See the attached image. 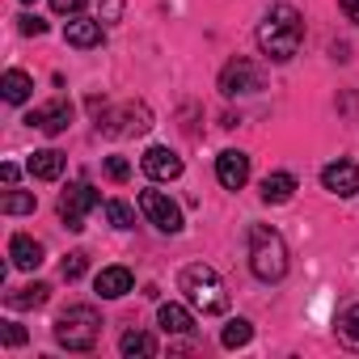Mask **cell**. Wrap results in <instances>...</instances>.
<instances>
[{
  "instance_id": "cell-21",
  "label": "cell",
  "mask_w": 359,
  "mask_h": 359,
  "mask_svg": "<svg viewBox=\"0 0 359 359\" xmlns=\"http://www.w3.org/2000/svg\"><path fill=\"white\" fill-rule=\"evenodd\" d=\"M338 338H342V346L359 351V304H351V309L338 313Z\"/></svg>"
},
{
  "instance_id": "cell-5",
  "label": "cell",
  "mask_w": 359,
  "mask_h": 359,
  "mask_svg": "<svg viewBox=\"0 0 359 359\" xmlns=\"http://www.w3.org/2000/svg\"><path fill=\"white\" fill-rule=\"evenodd\" d=\"M140 212L161 233H182V208H177L169 195H161V191H140Z\"/></svg>"
},
{
  "instance_id": "cell-7",
  "label": "cell",
  "mask_w": 359,
  "mask_h": 359,
  "mask_svg": "<svg viewBox=\"0 0 359 359\" xmlns=\"http://www.w3.org/2000/svg\"><path fill=\"white\" fill-rule=\"evenodd\" d=\"M262 89V68L250 64V60H229L224 72H220V93L224 97H245V93H258Z\"/></svg>"
},
{
  "instance_id": "cell-16",
  "label": "cell",
  "mask_w": 359,
  "mask_h": 359,
  "mask_svg": "<svg viewBox=\"0 0 359 359\" xmlns=\"http://www.w3.org/2000/svg\"><path fill=\"white\" fill-rule=\"evenodd\" d=\"M30 89H34V81H30L22 68H9L5 76H0V93H5L9 106H22V102L30 97Z\"/></svg>"
},
{
  "instance_id": "cell-9",
  "label": "cell",
  "mask_w": 359,
  "mask_h": 359,
  "mask_svg": "<svg viewBox=\"0 0 359 359\" xmlns=\"http://www.w3.org/2000/svg\"><path fill=\"white\" fill-rule=\"evenodd\" d=\"M140 165H144V173L152 177V182H173V177H182V156L177 152H169V148H148L144 156H140Z\"/></svg>"
},
{
  "instance_id": "cell-10",
  "label": "cell",
  "mask_w": 359,
  "mask_h": 359,
  "mask_svg": "<svg viewBox=\"0 0 359 359\" xmlns=\"http://www.w3.org/2000/svg\"><path fill=\"white\" fill-rule=\"evenodd\" d=\"M216 177H220L224 191H241V187L250 182V156L237 152V148L220 152V156H216Z\"/></svg>"
},
{
  "instance_id": "cell-15",
  "label": "cell",
  "mask_w": 359,
  "mask_h": 359,
  "mask_svg": "<svg viewBox=\"0 0 359 359\" xmlns=\"http://www.w3.org/2000/svg\"><path fill=\"white\" fill-rule=\"evenodd\" d=\"M156 321H161L165 334H195V317L182 304H161L156 309Z\"/></svg>"
},
{
  "instance_id": "cell-28",
  "label": "cell",
  "mask_w": 359,
  "mask_h": 359,
  "mask_svg": "<svg viewBox=\"0 0 359 359\" xmlns=\"http://www.w3.org/2000/svg\"><path fill=\"white\" fill-rule=\"evenodd\" d=\"M18 30L39 39V34H47V22H43V18H34V13H22V18H18Z\"/></svg>"
},
{
  "instance_id": "cell-8",
  "label": "cell",
  "mask_w": 359,
  "mask_h": 359,
  "mask_svg": "<svg viewBox=\"0 0 359 359\" xmlns=\"http://www.w3.org/2000/svg\"><path fill=\"white\" fill-rule=\"evenodd\" d=\"M321 187H325L330 195H338V199H355V195H359V165H351V161H330V165L321 169Z\"/></svg>"
},
{
  "instance_id": "cell-2",
  "label": "cell",
  "mask_w": 359,
  "mask_h": 359,
  "mask_svg": "<svg viewBox=\"0 0 359 359\" xmlns=\"http://www.w3.org/2000/svg\"><path fill=\"white\" fill-rule=\"evenodd\" d=\"M250 271L262 279V283H279L287 275V245L275 229L266 224H254L250 229Z\"/></svg>"
},
{
  "instance_id": "cell-23",
  "label": "cell",
  "mask_w": 359,
  "mask_h": 359,
  "mask_svg": "<svg viewBox=\"0 0 359 359\" xmlns=\"http://www.w3.org/2000/svg\"><path fill=\"white\" fill-rule=\"evenodd\" d=\"M250 338H254V325H250L245 317H237V321H229V325H224V334H220V342H224L229 351H237V346H245Z\"/></svg>"
},
{
  "instance_id": "cell-25",
  "label": "cell",
  "mask_w": 359,
  "mask_h": 359,
  "mask_svg": "<svg viewBox=\"0 0 359 359\" xmlns=\"http://www.w3.org/2000/svg\"><path fill=\"white\" fill-rule=\"evenodd\" d=\"M106 220H110L114 229H131V224H135V212H131L123 199H110V203H106Z\"/></svg>"
},
{
  "instance_id": "cell-24",
  "label": "cell",
  "mask_w": 359,
  "mask_h": 359,
  "mask_svg": "<svg viewBox=\"0 0 359 359\" xmlns=\"http://www.w3.org/2000/svg\"><path fill=\"white\" fill-rule=\"evenodd\" d=\"M0 212H5V216H26V212H34V195H26V191H9L5 199H0Z\"/></svg>"
},
{
  "instance_id": "cell-13",
  "label": "cell",
  "mask_w": 359,
  "mask_h": 359,
  "mask_svg": "<svg viewBox=\"0 0 359 359\" xmlns=\"http://www.w3.org/2000/svg\"><path fill=\"white\" fill-rule=\"evenodd\" d=\"M64 39H68V47H81V51L97 47V43H102V18H97V22H89V18L68 22V26H64Z\"/></svg>"
},
{
  "instance_id": "cell-20",
  "label": "cell",
  "mask_w": 359,
  "mask_h": 359,
  "mask_svg": "<svg viewBox=\"0 0 359 359\" xmlns=\"http://www.w3.org/2000/svg\"><path fill=\"white\" fill-rule=\"evenodd\" d=\"M47 300H51V287H47V283H30V287H22V292L9 296L13 309H43Z\"/></svg>"
},
{
  "instance_id": "cell-14",
  "label": "cell",
  "mask_w": 359,
  "mask_h": 359,
  "mask_svg": "<svg viewBox=\"0 0 359 359\" xmlns=\"http://www.w3.org/2000/svg\"><path fill=\"white\" fill-rule=\"evenodd\" d=\"M9 258H13L18 271H34V266H43V245H39L34 237L18 233V237L9 241Z\"/></svg>"
},
{
  "instance_id": "cell-31",
  "label": "cell",
  "mask_w": 359,
  "mask_h": 359,
  "mask_svg": "<svg viewBox=\"0 0 359 359\" xmlns=\"http://www.w3.org/2000/svg\"><path fill=\"white\" fill-rule=\"evenodd\" d=\"M338 5H342L346 22H355V26H359V0H338Z\"/></svg>"
},
{
  "instance_id": "cell-22",
  "label": "cell",
  "mask_w": 359,
  "mask_h": 359,
  "mask_svg": "<svg viewBox=\"0 0 359 359\" xmlns=\"http://www.w3.org/2000/svg\"><path fill=\"white\" fill-rule=\"evenodd\" d=\"M148 127H152L148 110H144V106H127V110H123V127H118V135H144Z\"/></svg>"
},
{
  "instance_id": "cell-4",
  "label": "cell",
  "mask_w": 359,
  "mask_h": 359,
  "mask_svg": "<svg viewBox=\"0 0 359 359\" xmlns=\"http://www.w3.org/2000/svg\"><path fill=\"white\" fill-rule=\"evenodd\" d=\"M182 292H187V300H191L199 313H208V317L229 309L224 279H220L208 262H195V266H187V271H182Z\"/></svg>"
},
{
  "instance_id": "cell-32",
  "label": "cell",
  "mask_w": 359,
  "mask_h": 359,
  "mask_svg": "<svg viewBox=\"0 0 359 359\" xmlns=\"http://www.w3.org/2000/svg\"><path fill=\"white\" fill-rule=\"evenodd\" d=\"M118 9H123V0H106V9H102V22H118Z\"/></svg>"
},
{
  "instance_id": "cell-6",
  "label": "cell",
  "mask_w": 359,
  "mask_h": 359,
  "mask_svg": "<svg viewBox=\"0 0 359 359\" xmlns=\"http://www.w3.org/2000/svg\"><path fill=\"white\" fill-rule=\"evenodd\" d=\"M102 199H97V191L89 187V182H72L68 191H64V199H60V220L72 229V233H81L85 229V216L97 208Z\"/></svg>"
},
{
  "instance_id": "cell-17",
  "label": "cell",
  "mask_w": 359,
  "mask_h": 359,
  "mask_svg": "<svg viewBox=\"0 0 359 359\" xmlns=\"http://www.w3.org/2000/svg\"><path fill=\"white\" fill-rule=\"evenodd\" d=\"M30 173L39 177V182H55V177L64 173V152H55V148L34 152V156H30Z\"/></svg>"
},
{
  "instance_id": "cell-26",
  "label": "cell",
  "mask_w": 359,
  "mask_h": 359,
  "mask_svg": "<svg viewBox=\"0 0 359 359\" xmlns=\"http://www.w3.org/2000/svg\"><path fill=\"white\" fill-rule=\"evenodd\" d=\"M60 271H64V279H68V283H72V279H81V275L89 271V254H85V250H76V254H68Z\"/></svg>"
},
{
  "instance_id": "cell-3",
  "label": "cell",
  "mask_w": 359,
  "mask_h": 359,
  "mask_svg": "<svg viewBox=\"0 0 359 359\" xmlns=\"http://www.w3.org/2000/svg\"><path fill=\"white\" fill-rule=\"evenodd\" d=\"M97 334H102V317L93 304H72L55 317V342L64 351H93Z\"/></svg>"
},
{
  "instance_id": "cell-1",
  "label": "cell",
  "mask_w": 359,
  "mask_h": 359,
  "mask_svg": "<svg viewBox=\"0 0 359 359\" xmlns=\"http://www.w3.org/2000/svg\"><path fill=\"white\" fill-rule=\"evenodd\" d=\"M300 43H304V22H300V13H296L292 5H271V13H266L262 26H258V47H262V55L275 60V64H287V60L300 51Z\"/></svg>"
},
{
  "instance_id": "cell-19",
  "label": "cell",
  "mask_w": 359,
  "mask_h": 359,
  "mask_svg": "<svg viewBox=\"0 0 359 359\" xmlns=\"http://www.w3.org/2000/svg\"><path fill=\"white\" fill-rule=\"evenodd\" d=\"M118 351H123L127 359H135V355H156V338L144 334V330H127V334L118 338Z\"/></svg>"
},
{
  "instance_id": "cell-29",
  "label": "cell",
  "mask_w": 359,
  "mask_h": 359,
  "mask_svg": "<svg viewBox=\"0 0 359 359\" xmlns=\"http://www.w3.org/2000/svg\"><path fill=\"white\" fill-rule=\"evenodd\" d=\"M0 342H5V346H22V342H26V330L13 325V321H5V330H0Z\"/></svg>"
},
{
  "instance_id": "cell-30",
  "label": "cell",
  "mask_w": 359,
  "mask_h": 359,
  "mask_svg": "<svg viewBox=\"0 0 359 359\" xmlns=\"http://www.w3.org/2000/svg\"><path fill=\"white\" fill-rule=\"evenodd\" d=\"M85 5H89V0H51V9H55V13H64V18H76Z\"/></svg>"
},
{
  "instance_id": "cell-18",
  "label": "cell",
  "mask_w": 359,
  "mask_h": 359,
  "mask_svg": "<svg viewBox=\"0 0 359 359\" xmlns=\"http://www.w3.org/2000/svg\"><path fill=\"white\" fill-rule=\"evenodd\" d=\"M296 195V177L292 173H266L262 177V199L266 203H287Z\"/></svg>"
},
{
  "instance_id": "cell-27",
  "label": "cell",
  "mask_w": 359,
  "mask_h": 359,
  "mask_svg": "<svg viewBox=\"0 0 359 359\" xmlns=\"http://www.w3.org/2000/svg\"><path fill=\"white\" fill-rule=\"evenodd\" d=\"M106 177H110V182H127V177H131V165H127L123 156H106Z\"/></svg>"
},
{
  "instance_id": "cell-11",
  "label": "cell",
  "mask_w": 359,
  "mask_h": 359,
  "mask_svg": "<svg viewBox=\"0 0 359 359\" xmlns=\"http://www.w3.org/2000/svg\"><path fill=\"white\" fill-rule=\"evenodd\" d=\"M26 123H30V127H39V131H47V135H60V131H68V123H72V106L60 97V102H51V106L30 110V114H26Z\"/></svg>"
},
{
  "instance_id": "cell-12",
  "label": "cell",
  "mask_w": 359,
  "mask_h": 359,
  "mask_svg": "<svg viewBox=\"0 0 359 359\" xmlns=\"http://www.w3.org/2000/svg\"><path fill=\"white\" fill-rule=\"evenodd\" d=\"M93 287H97V296H106V300H118V296H127V292L135 287V275H131L127 266H106V271L93 279Z\"/></svg>"
}]
</instances>
